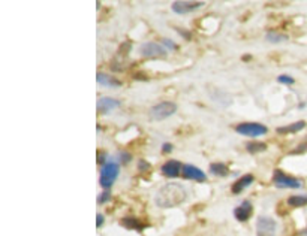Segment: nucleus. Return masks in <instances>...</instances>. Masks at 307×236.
Returning a JSON list of instances; mask_svg holds the SVG:
<instances>
[{"mask_svg":"<svg viewBox=\"0 0 307 236\" xmlns=\"http://www.w3.org/2000/svg\"><path fill=\"white\" fill-rule=\"evenodd\" d=\"M182 169H183V166H182L180 162H177V160H170V162H167L165 165H162L161 172H162L165 177L176 178L180 175V171H182Z\"/></svg>","mask_w":307,"mask_h":236,"instance_id":"f8f14e48","label":"nucleus"},{"mask_svg":"<svg viewBox=\"0 0 307 236\" xmlns=\"http://www.w3.org/2000/svg\"><path fill=\"white\" fill-rule=\"evenodd\" d=\"M186 197H187V193L183 185L177 182H168L158 190L155 196V202L159 208H174L182 205Z\"/></svg>","mask_w":307,"mask_h":236,"instance_id":"f257e3e1","label":"nucleus"},{"mask_svg":"<svg viewBox=\"0 0 307 236\" xmlns=\"http://www.w3.org/2000/svg\"><path fill=\"white\" fill-rule=\"evenodd\" d=\"M252 214H253V206H252V203H250L249 200L242 202V203L234 209V217H236V220H239V221H242V223L247 221V220L252 217Z\"/></svg>","mask_w":307,"mask_h":236,"instance_id":"9b49d317","label":"nucleus"},{"mask_svg":"<svg viewBox=\"0 0 307 236\" xmlns=\"http://www.w3.org/2000/svg\"><path fill=\"white\" fill-rule=\"evenodd\" d=\"M304 151H307V144H301L300 147H297V148L292 151V154H298V153H304Z\"/></svg>","mask_w":307,"mask_h":236,"instance_id":"c85d7f7f","label":"nucleus"},{"mask_svg":"<svg viewBox=\"0 0 307 236\" xmlns=\"http://www.w3.org/2000/svg\"><path fill=\"white\" fill-rule=\"evenodd\" d=\"M104 220H105V218H104V215H102V214H98V215H96V227H98V229H99V227H102Z\"/></svg>","mask_w":307,"mask_h":236,"instance_id":"c756f323","label":"nucleus"},{"mask_svg":"<svg viewBox=\"0 0 307 236\" xmlns=\"http://www.w3.org/2000/svg\"><path fill=\"white\" fill-rule=\"evenodd\" d=\"M119 172H120V165L117 162H108L107 165H104L101 169V177H99L101 187L105 190H110V187L119 177Z\"/></svg>","mask_w":307,"mask_h":236,"instance_id":"7ed1b4c3","label":"nucleus"},{"mask_svg":"<svg viewBox=\"0 0 307 236\" xmlns=\"http://www.w3.org/2000/svg\"><path fill=\"white\" fill-rule=\"evenodd\" d=\"M246 150H247V153H250V154L262 153V151L267 150V144L258 142V141H252V142H247V144H246Z\"/></svg>","mask_w":307,"mask_h":236,"instance_id":"6ab92c4d","label":"nucleus"},{"mask_svg":"<svg viewBox=\"0 0 307 236\" xmlns=\"http://www.w3.org/2000/svg\"><path fill=\"white\" fill-rule=\"evenodd\" d=\"M138 171L139 172H147V171H150V163L148 162H145V160H139L138 162Z\"/></svg>","mask_w":307,"mask_h":236,"instance_id":"a878e982","label":"nucleus"},{"mask_svg":"<svg viewBox=\"0 0 307 236\" xmlns=\"http://www.w3.org/2000/svg\"><path fill=\"white\" fill-rule=\"evenodd\" d=\"M236 132L245 136H250V138H256V136H262L268 132L267 126L261 124V123H242L236 126Z\"/></svg>","mask_w":307,"mask_h":236,"instance_id":"39448f33","label":"nucleus"},{"mask_svg":"<svg viewBox=\"0 0 307 236\" xmlns=\"http://www.w3.org/2000/svg\"><path fill=\"white\" fill-rule=\"evenodd\" d=\"M277 81H279L280 84H285V85H292V84L295 82V79H294L291 75H279Z\"/></svg>","mask_w":307,"mask_h":236,"instance_id":"412c9836","label":"nucleus"},{"mask_svg":"<svg viewBox=\"0 0 307 236\" xmlns=\"http://www.w3.org/2000/svg\"><path fill=\"white\" fill-rule=\"evenodd\" d=\"M273 184L279 188H300L303 187V182L298 178L289 177L285 172L276 169L273 175Z\"/></svg>","mask_w":307,"mask_h":236,"instance_id":"20e7f679","label":"nucleus"},{"mask_svg":"<svg viewBox=\"0 0 307 236\" xmlns=\"http://www.w3.org/2000/svg\"><path fill=\"white\" fill-rule=\"evenodd\" d=\"M110 197H111V191H110V190H104V191L99 194V197H98V203H99V205H104V203H107V202L110 200Z\"/></svg>","mask_w":307,"mask_h":236,"instance_id":"4be33fe9","label":"nucleus"},{"mask_svg":"<svg viewBox=\"0 0 307 236\" xmlns=\"http://www.w3.org/2000/svg\"><path fill=\"white\" fill-rule=\"evenodd\" d=\"M301 235H303V236H307V229H304V230H303V232H301Z\"/></svg>","mask_w":307,"mask_h":236,"instance_id":"473e14b6","label":"nucleus"},{"mask_svg":"<svg viewBox=\"0 0 307 236\" xmlns=\"http://www.w3.org/2000/svg\"><path fill=\"white\" fill-rule=\"evenodd\" d=\"M201 6H204L202 2H187V0H180V2H174L171 8H173V11H174L176 14L182 15V14H189V12H192V11H196V9L201 8Z\"/></svg>","mask_w":307,"mask_h":236,"instance_id":"1a4fd4ad","label":"nucleus"},{"mask_svg":"<svg viewBox=\"0 0 307 236\" xmlns=\"http://www.w3.org/2000/svg\"><path fill=\"white\" fill-rule=\"evenodd\" d=\"M120 224H122L124 229L135 230V232H142L145 229V224L141 220H138L136 217H124V218H122Z\"/></svg>","mask_w":307,"mask_h":236,"instance_id":"4468645a","label":"nucleus"},{"mask_svg":"<svg viewBox=\"0 0 307 236\" xmlns=\"http://www.w3.org/2000/svg\"><path fill=\"white\" fill-rule=\"evenodd\" d=\"M173 148H174V145L170 144V142H165V144L162 145V151H164V153H171Z\"/></svg>","mask_w":307,"mask_h":236,"instance_id":"cd10ccee","label":"nucleus"},{"mask_svg":"<svg viewBox=\"0 0 307 236\" xmlns=\"http://www.w3.org/2000/svg\"><path fill=\"white\" fill-rule=\"evenodd\" d=\"M177 32H179V35H182L184 39H190L192 38V35L190 33H187V32H184L183 29H177Z\"/></svg>","mask_w":307,"mask_h":236,"instance_id":"7c9ffc66","label":"nucleus"},{"mask_svg":"<svg viewBox=\"0 0 307 236\" xmlns=\"http://www.w3.org/2000/svg\"><path fill=\"white\" fill-rule=\"evenodd\" d=\"M304 127H306V121H295V123H292V124L277 127L276 132H277L279 135H288V133H297V132L303 130Z\"/></svg>","mask_w":307,"mask_h":236,"instance_id":"dca6fc26","label":"nucleus"},{"mask_svg":"<svg viewBox=\"0 0 307 236\" xmlns=\"http://www.w3.org/2000/svg\"><path fill=\"white\" fill-rule=\"evenodd\" d=\"M277 223L274 218L261 215L256 221V236H276Z\"/></svg>","mask_w":307,"mask_h":236,"instance_id":"423d86ee","label":"nucleus"},{"mask_svg":"<svg viewBox=\"0 0 307 236\" xmlns=\"http://www.w3.org/2000/svg\"><path fill=\"white\" fill-rule=\"evenodd\" d=\"M267 41L271 42V44H280V42L288 41V36L283 35V33H279V32H276V30H271V32L267 33Z\"/></svg>","mask_w":307,"mask_h":236,"instance_id":"aec40b11","label":"nucleus"},{"mask_svg":"<svg viewBox=\"0 0 307 236\" xmlns=\"http://www.w3.org/2000/svg\"><path fill=\"white\" fill-rule=\"evenodd\" d=\"M162 42H164V45H165V48H167L168 51H176V50H177V45H176L171 39H162Z\"/></svg>","mask_w":307,"mask_h":236,"instance_id":"393cba45","label":"nucleus"},{"mask_svg":"<svg viewBox=\"0 0 307 236\" xmlns=\"http://www.w3.org/2000/svg\"><path fill=\"white\" fill-rule=\"evenodd\" d=\"M208 169H210V174H213L216 177H226L229 174V168L225 163H220V162L211 163Z\"/></svg>","mask_w":307,"mask_h":236,"instance_id":"f3484780","label":"nucleus"},{"mask_svg":"<svg viewBox=\"0 0 307 236\" xmlns=\"http://www.w3.org/2000/svg\"><path fill=\"white\" fill-rule=\"evenodd\" d=\"M176 111H177V105H176L174 102L165 100V102H161V103L153 105V106L150 108V111H148V117H150L151 121H162V120H165V118L174 115Z\"/></svg>","mask_w":307,"mask_h":236,"instance_id":"f03ea898","label":"nucleus"},{"mask_svg":"<svg viewBox=\"0 0 307 236\" xmlns=\"http://www.w3.org/2000/svg\"><path fill=\"white\" fill-rule=\"evenodd\" d=\"M253 181H255V177H253L252 174H247V175L242 177L239 181H236V182L233 184L231 191H233L234 194H240V193H242L243 190H246L249 185H252Z\"/></svg>","mask_w":307,"mask_h":236,"instance_id":"2eb2a0df","label":"nucleus"},{"mask_svg":"<svg viewBox=\"0 0 307 236\" xmlns=\"http://www.w3.org/2000/svg\"><path fill=\"white\" fill-rule=\"evenodd\" d=\"M96 81L102 85V87H111V88H117V87H122V81H119L117 78L108 75V73H104V72H98L96 73Z\"/></svg>","mask_w":307,"mask_h":236,"instance_id":"ddd939ff","label":"nucleus"},{"mask_svg":"<svg viewBox=\"0 0 307 236\" xmlns=\"http://www.w3.org/2000/svg\"><path fill=\"white\" fill-rule=\"evenodd\" d=\"M129 50H130V42L129 41L123 42L122 47L119 48V56H126L129 53Z\"/></svg>","mask_w":307,"mask_h":236,"instance_id":"b1692460","label":"nucleus"},{"mask_svg":"<svg viewBox=\"0 0 307 236\" xmlns=\"http://www.w3.org/2000/svg\"><path fill=\"white\" fill-rule=\"evenodd\" d=\"M139 54L142 57H147V59H155V57H167L168 54V50L158 44V42H145L139 47Z\"/></svg>","mask_w":307,"mask_h":236,"instance_id":"0eeeda50","label":"nucleus"},{"mask_svg":"<svg viewBox=\"0 0 307 236\" xmlns=\"http://www.w3.org/2000/svg\"><path fill=\"white\" fill-rule=\"evenodd\" d=\"M182 175L186 179H192V181H198V182H204L207 179V175L193 165H184L182 169Z\"/></svg>","mask_w":307,"mask_h":236,"instance_id":"9d476101","label":"nucleus"},{"mask_svg":"<svg viewBox=\"0 0 307 236\" xmlns=\"http://www.w3.org/2000/svg\"><path fill=\"white\" fill-rule=\"evenodd\" d=\"M130 159H132V157H130V154H127V153H120V154H119V160H120L122 163H124V165L129 163Z\"/></svg>","mask_w":307,"mask_h":236,"instance_id":"bb28decb","label":"nucleus"},{"mask_svg":"<svg viewBox=\"0 0 307 236\" xmlns=\"http://www.w3.org/2000/svg\"><path fill=\"white\" fill-rule=\"evenodd\" d=\"M119 106H120V100H117V99H114V97L105 96V97H101V99L98 100V103H96V111H98L99 115H107V114H110L111 111L117 109Z\"/></svg>","mask_w":307,"mask_h":236,"instance_id":"6e6552de","label":"nucleus"},{"mask_svg":"<svg viewBox=\"0 0 307 236\" xmlns=\"http://www.w3.org/2000/svg\"><path fill=\"white\" fill-rule=\"evenodd\" d=\"M288 205L292 208H300L307 205V194H294L288 199Z\"/></svg>","mask_w":307,"mask_h":236,"instance_id":"a211bd4d","label":"nucleus"},{"mask_svg":"<svg viewBox=\"0 0 307 236\" xmlns=\"http://www.w3.org/2000/svg\"><path fill=\"white\" fill-rule=\"evenodd\" d=\"M135 79H139V81L147 79V75H145V73H136V75H135Z\"/></svg>","mask_w":307,"mask_h":236,"instance_id":"2f4dec72","label":"nucleus"},{"mask_svg":"<svg viewBox=\"0 0 307 236\" xmlns=\"http://www.w3.org/2000/svg\"><path fill=\"white\" fill-rule=\"evenodd\" d=\"M107 159H108L107 153H104V151H99V153H98V165H101V166L107 165V163H108Z\"/></svg>","mask_w":307,"mask_h":236,"instance_id":"5701e85b","label":"nucleus"}]
</instances>
